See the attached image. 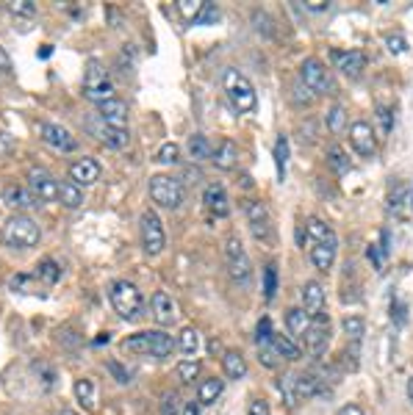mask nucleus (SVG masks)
Listing matches in <instances>:
<instances>
[{"label":"nucleus","mask_w":413,"mask_h":415,"mask_svg":"<svg viewBox=\"0 0 413 415\" xmlns=\"http://www.w3.org/2000/svg\"><path fill=\"white\" fill-rule=\"evenodd\" d=\"M336 252H338V238H336V233H330L327 238L308 247V258L319 272H330L336 263Z\"/></svg>","instance_id":"16"},{"label":"nucleus","mask_w":413,"mask_h":415,"mask_svg":"<svg viewBox=\"0 0 413 415\" xmlns=\"http://www.w3.org/2000/svg\"><path fill=\"white\" fill-rule=\"evenodd\" d=\"M327 128H330V133H341L344 128H347V111H344V106H333V109L327 111Z\"/></svg>","instance_id":"40"},{"label":"nucleus","mask_w":413,"mask_h":415,"mask_svg":"<svg viewBox=\"0 0 413 415\" xmlns=\"http://www.w3.org/2000/svg\"><path fill=\"white\" fill-rule=\"evenodd\" d=\"M322 390V377L316 374H299V377H286L283 382V393L289 399V404H299L311 396H316Z\"/></svg>","instance_id":"11"},{"label":"nucleus","mask_w":413,"mask_h":415,"mask_svg":"<svg viewBox=\"0 0 413 415\" xmlns=\"http://www.w3.org/2000/svg\"><path fill=\"white\" fill-rule=\"evenodd\" d=\"M411 205H413V186H411Z\"/></svg>","instance_id":"61"},{"label":"nucleus","mask_w":413,"mask_h":415,"mask_svg":"<svg viewBox=\"0 0 413 415\" xmlns=\"http://www.w3.org/2000/svg\"><path fill=\"white\" fill-rule=\"evenodd\" d=\"M338 415H366V413H363L360 404H344V407L338 410Z\"/></svg>","instance_id":"55"},{"label":"nucleus","mask_w":413,"mask_h":415,"mask_svg":"<svg viewBox=\"0 0 413 415\" xmlns=\"http://www.w3.org/2000/svg\"><path fill=\"white\" fill-rule=\"evenodd\" d=\"M177 158H180V147H177L175 141H167V144H161V150H158V164H177Z\"/></svg>","instance_id":"43"},{"label":"nucleus","mask_w":413,"mask_h":415,"mask_svg":"<svg viewBox=\"0 0 413 415\" xmlns=\"http://www.w3.org/2000/svg\"><path fill=\"white\" fill-rule=\"evenodd\" d=\"M222 89L231 100V106L238 111V114H253L258 109V94H255V86L250 83L247 75H241L238 70H225L222 75Z\"/></svg>","instance_id":"3"},{"label":"nucleus","mask_w":413,"mask_h":415,"mask_svg":"<svg viewBox=\"0 0 413 415\" xmlns=\"http://www.w3.org/2000/svg\"><path fill=\"white\" fill-rule=\"evenodd\" d=\"M9 285H11L14 291H20V294H31V288H33V280H31V275H14Z\"/></svg>","instance_id":"48"},{"label":"nucleus","mask_w":413,"mask_h":415,"mask_svg":"<svg viewBox=\"0 0 413 415\" xmlns=\"http://www.w3.org/2000/svg\"><path fill=\"white\" fill-rule=\"evenodd\" d=\"M197 413H200V404H194V402L183 404V410H180V415H197Z\"/></svg>","instance_id":"58"},{"label":"nucleus","mask_w":413,"mask_h":415,"mask_svg":"<svg viewBox=\"0 0 413 415\" xmlns=\"http://www.w3.org/2000/svg\"><path fill=\"white\" fill-rule=\"evenodd\" d=\"M289 138L286 136H277L275 141V164H277V177L283 180L286 177V166H289Z\"/></svg>","instance_id":"36"},{"label":"nucleus","mask_w":413,"mask_h":415,"mask_svg":"<svg viewBox=\"0 0 413 415\" xmlns=\"http://www.w3.org/2000/svg\"><path fill=\"white\" fill-rule=\"evenodd\" d=\"M327 164H330V169H333L336 175H347V172L353 169V161H350V155H347L344 150H338V147H333V150L327 153Z\"/></svg>","instance_id":"38"},{"label":"nucleus","mask_w":413,"mask_h":415,"mask_svg":"<svg viewBox=\"0 0 413 415\" xmlns=\"http://www.w3.org/2000/svg\"><path fill=\"white\" fill-rule=\"evenodd\" d=\"M186 150H189V155H192L194 161H208V158L214 155V147H211L208 136H203V133H194V136L189 138Z\"/></svg>","instance_id":"31"},{"label":"nucleus","mask_w":413,"mask_h":415,"mask_svg":"<svg viewBox=\"0 0 413 415\" xmlns=\"http://www.w3.org/2000/svg\"><path fill=\"white\" fill-rule=\"evenodd\" d=\"M203 202L214 216H228L231 214V199H228V192L222 186H208L203 192Z\"/></svg>","instance_id":"22"},{"label":"nucleus","mask_w":413,"mask_h":415,"mask_svg":"<svg viewBox=\"0 0 413 415\" xmlns=\"http://www.w3.org/2000/svg\"><path fill=\"white\" fill-rule=\"evenodd\" d=\"M275 294H277V266L275 263H269L264 269V297L266 302H272L275 299Z\"/></svg>","instance_id":"41"},{"label":"nucleus","mask_w":413,"mask_h":415,"mask_svg":"<svg viewBox=\"0 0 413 415\" xmlns=\"http://www.w3.org/2000/svg\"><path fill=\"white\" fill-rule=\"evenodd\" d=\"M222 368H225V374H228L231 380H244V377H247V360H244V355L236 352V349H231V352L222 355Z\"/></svg>","instance_id":"26"},{"label":"nucleus","mask_w":413,"mask_h":415,"mask_svg":"<svg viewBox=\"0 0 413 415\" xmlns=\"http://www.w3.org/2000/svg\"><path fill=\"white\" fill-rule=\"evenodd\" d=\"M59 415H78V413H75V410H61Z\"/></svg>","instance_id":"60"},{"label":"nucleus","mask_w":413,"mask_h":415,"mask_svg":"<svg viewBox=\"0 0 413 415\" xmlns=\"http://www.w3.org/2000/svg\"><path fill=\"white\" fill-rule=\"evenodd\" d=\"M350 144L360 158H372L378 153V136H375V128L363 119H358L350 125Z\"/></svg>","instance_id":"14"},{"label":"nucleus","mask_w":413,"mask_h":415,"mask_svg":"<svg viewBox=\"0 0 413 415\" xmlns=\"http://www.w3.org/2000/svg\"><path fill=\"white\" fill-rule=\"evenodd\" d=\"M180 410H183L180 396L177 393H167L164 402H161V415H180Z\"/></svg>","instance_id":"45"},{"label":"nucleus","mask_w":413,"mask_h":415,"mask_svg":"<svg viewBox=\"0 0 413 415\" xmlns=\"http://www.w3.org/2000/svg\"><path fill=\"white\" fill-rule=\"evenodd\" d=\"M28 192L33 197H39V199H45V202H50V199H59V180L48 172V169H31L28 172Z\"/></svg>","instance_id":"15"},{"label":"nucleus","mask_w":413,"mask_h":415,"mask_svg":"<svg viewBox=\"0 0 413 415\" xmlns=\"http://www.w3.org/2000/svg\"><path fill=\"white\" fill-rule=\"evenodd\" d=\"M236 158H238V150L233 141H222V144L214 150V155H211L214 166H216V169H225V172L236 166Z\"/></svg>","instance_id":"27"},{"label":"nucleus","mask_w":413,"mask_h":415,"mask_svg":"<svg viewBox=\"0 0 413 415\" xmlns=\"http://www.w3.org/2000/svg\"><path fill=\"white\" fill-rule=\"evenodd\" d=\"M3 199H6V205H11V208H20V211H26L33 205V194L28 189H20V186H9L6 192H3Z\"/></svg>","instance_id":"32"},{"label":"nucleus","mask_w":413,"mask_h":415,"mask_svg":"<svg viewBox=\"0 0 413 415\" xmlns=\"http://www.w3.org/2000/svg\"><path fill=\"white\" fill-rule=\"evenodd\" d=\"M302 310H305L311 319L325 316V288H322L316 280H311V282L302 285Z\"/></svg>","instance_id":"19"},{"label":"nucleus","mask_w":413,"mask_h":415,"mask_svg":"<svg viewBox=\"0 0 413 415\" xmlns=\"http://www.w3.org/2000/svg\"><path fill=\"white\" fill-rule=\"evenodd\" d=\"M269 343H272V349H275V355L283 360H299L302 358V349L297 346L294 338H289V335H283V332H272V338H269Z\"/></svg>","instance_id":"24"},{"label":"nucleus","mask_w":413,"mask_h":415,"mask_svg":"<svg viewBox=\"0 0 413 415\" xmlns=\"http://www.w3.org/2000/svg\"><path fill=\"white\" fill-rule=\"evenodd\" d=\"M299 81H302V86H305L314 97H319V94H333V89H336L330 70H327L319 58H305V61H302V67H299Z\"/></svg>","instance_id":"7"},{"label":"nucleus","mask_w":413,"mask_h":415,"mask_svg":"<svg viewBox=\"0 0 413 415\" xmlns=\"http://www.w3.org/2000/svg\"><path fill=\"white\" fill-rule=\"evenodd\" d=\"M378 116H380V128H383L385 133H388V131H391V111L378 109Z\"/></svg>","instance_id":"54"},{"label":"nucleus","mask_w":413,"mask_h":415,"mask_svg":"<svg viewBox=\"0 0 413 415\" xmlns=\"http://www.w3.org/2000/svg\"><path fill=\"white\" fill-rule=\"evenodd\" d=\"M327 6H330L327 0H305V9L314 11V14H316V11H327Z\"/></svg>","instance_id":"53"},{"label":"nucleus","mask_w":413,"mask_h":415,"mask_svg":"<svg viewBox=\"0 0 413 415\" xmlns=\"http://www.w3.org/2000/svg\"><path fill=\"white\" fill-rule=\"evenodd\" d=\"M167 247V233H164V224L158 219L155 211H145L142 214V249L148 252L150 258L161 255Z\"/></svg>","instance_id":"8"},{"label":"nucleus","mask_w":413,"mask_h":415,"mask_svg":"<svg viewBox=\"0 0 413 415\" xmlns=\"http://www.w3.org/2000/svg\"><path fill=\"white\" fill-rule=\"evenodd\" d=\"M272 321H269V319H261V321H258V330H255V341H258V346H261V343H269V338H272Z\"/></svg>","instance_id":"49"},{"label":"nucleus","mask_w":413,"mask_h":415,"mask_svg":"<svg viewBox=\"0 0 413 415\" xmlns=\"http://www.w3.org/2000/svg\"><path fill=\"white\" fill-rule=\"evenodd\" d=\"M97 116L109 128H125L128 125V103L119 100V97H111V100H106V103L97 106Z\"/></svg>","instance_id":"20"},{"label":"nucleus","mask_w":413,"mask_h":415,"mask_svg":"<svg viewBox=\"0 0 413 415\" xmlns=\"http://www.w3.org/2000/svg\"><path fill=\"white\" fill-rule=\"evenodd\" d=\"M333 64L347 75V78H358L366 67V55L360 50H336L333 53Z\"/></svg>","instance_id":"21"},{"label":"nucleus","mask_w":413,"mask_h":415,"mask_svg":"<svg viewBox=\"0 0 413 415\" xmlns=\"http://www.w3.org/2000/svg\"><path fill=\"white\" fill-rule=\"evenodd\" d=\"M203 9H206V0H177V11L186 23H197Z\"/></svg>","instance_id":"37"},{"label":"nucleus","mask_w":413,"mask_h":415,"mask_svg":"<svg viewBox=\"0 0 413 415\" xmlns=\"http://www.w3.org/2000/svg\"><path fill=\"white\" fill-rule=\"evenodd\" d=\"M97 119H100V116H97ZM94 136L100 138L103 144H109L111 150H125V147H128V141H131L128 128H109L103 119H100V131H94Z\"/></svg>","instance_id":"23"},{"label":"nucleus","mask_w":413,"mask_h":415,"mask_svg":"<svg viewBox=\"0 0 413 415\" xmlns=\"http://www.w3.org/2000/svg\"><path fill=\"white\" fill-rule=\"evenodd\" d=\"M109 368L114 371V377H117V382H122V385H128L131 382V374L122 368V365H117V363H109Z\"/></svg>","instance_id":"52"},{"label":"nucleus","mask_w":413,"mask_h":415,"mask_svg":"<svg viewBox=\"0 0 413 415\" xmlns=\"http://www.w3.org/2000/svg\"><path fill=\"white\" fill-rule=\"evenodd\" d=\"M408 399H411V402H413V377H411V380H408Z\"/></svg>","instance_id":"59"},{"label":"nucleus","mask_w":413,"mask_h":415,"mask_svg":"<svg viewBox=\"0 0 413 415\" xmlns=\"http://www.w3.org/2000/svg\"><path fill=\"white\" fill-rule=\"evenodd\" d=\"M175 346L180 349V355H183V358L197 355V352H200V332L194 330V327H183L180 335H177Z\"/></svg>","instance_id":"29"},{"label":"nucleus","mask_w":413,"mask_h":415,"mask_svg":"<svg viewBox=\"0 0 413 415\" xmlns=\"http://www.w3.org/2000/svg\"><path fill=\"white\" fill-rule=\"evenodd\" d=\"M122 349L128 352H139V355H148V358L164 360L172 355L175 349V338L167 330H148V332H136L131 338L122 341Z\"/></svg>","instance_id":"1"},{"label":"nucleus","mask_w":413,"mask_h":415,"mask_svg":"<svg viewBox=\"0 0 413 415\" xmlns=\"http://www.w3.org/2000/svg\"><path fill=\"white\" fill-rule=\"evenodd\" d=\"M394 321H397L400 327L405 324V310H402V304L400 302H394Z\"/></svg>","instance_id":"57"},{"label":"nucleus","mask_w":413,"mask_h":415,"mask_svg":"<svg viewBox=\"0 0 413 415\" xmlns=\"http://www.w3.org/2000/svg\"><path fill=\"white\" fill-rule=\"evenodd\" d=\"M70 177H72L75 186H92V183L100 180V164L92 155H84V158L70 164Z\"/></svg>","instance_id":"18"},{"label":"nucleus","mask_w":413,"mask_h":415,"mask_svg":"<svg viewBox=\"0 0 413 415\" xmlns=\"http://www.w3.org/2000/svg\"><path fill=\"white\" fill-rule=\"evenodd\" d=\"M59 202H64L67 208H81V205H84V192H81V186H75L72 180H70V183H59Z\"/></svg>","instance_id":"34"},{"label":"nucleus","mask_w":413,"mask_h":415,"mask_svg":"<svg viewBox=\"0 0 413 415\" xmlns=\"http://www.w3.org/2000/svg\"><path fill=\"white\" fill-rule=\"evenodd\" d=\"M84 97L92 100V103H106L114 94V83L109 78V70L100 64V61H89L87 64V72H84Z\"/></svg>","instance_id":"5"},{"label":"nucleus","mask_w":413,"mask_h":415,"mask_svg":"<svg viewBox=\"0 0 413 415\" xmlns=\"http://www.w3.org/2000/svg\"><path fill=\"white\" fill-rule=\"evenodd\" d=\"M341 330L347 332L353 341H358V338H363V332H366V321H363L360 316H347V319L341 321Z\"/></svg>","instance_id":"42"},{"label":"nucleus","mask_w":413,"mask_h":415,"mask_svg":"<svg viewBox=\"0 0 413 415\" xmlns=\"http://www.w3.org/2000/svg\"><path fill=\"white\" fill-rule=\"evenodd\" d=\"M385 48L394 55H402L408 50V39L402 33H385Z\"/></svg>","instance_id":"44"},{"label":"nucleus","mask_w":413,"mask_h":415,"mask_svg":"<svg viewBox=\"0 0 413 415\" xmlns=\"http://www.w3.org/2000/svg\"><path fill=\"white\" fill-rule=\"evenodd\" d=\"M109 299H111V307L117 310V316L125 321H136L145 313L142 291L131 280H114L109 285Z\"/></svg>","instance_id":"2"},{"label":"nucleus","mask_w":413,"mask_h":415,"mask_svg":"<svg viewBox=\"0 0 413 415\" xmlns=\"http://www.w3.org/2000/svg\"><path fill=\"white\" fill-rule=\"evenodd\" d=\"M258 358H261V365H266V368H275L277 365V355H275L272 343H261L258 346Z\"/></svg>","instance_id":"47"},{"label":"nucleus","mask_w":413,"mask_h":415,"mask_svg":"<svg viewBox=\"0 0 413 415\" xmlns=\"http://www.w3.org/2000/svg\"><path fill=\"white\" fill-rule=\"evenodd\" d=\"M0 72H11V58L3 48H0Z\"/></svg>","instance_id":"56"},{"label":"nucleus","mask_w":413,"mask_h":415,"mask_svg":"<svg viewBox=\"0 0 413 415\" xmlns=\"http://www.w3.org/2000/svg\"><path fill=\"white\" fill-rule=\"evenodd\" d=\"M72 390H75V399L87 407V410H92L94 404H97V387H94V382L89 380V377H81V380H75V385H72Z\"/></svg>","instance_id":"30"},{"label":"nucleus","mask_w":413,"mask_h":415,"mask_svg":"<svg viewBox=\"0 0 413 415\" xmlns=\"http://www.w3.org/2000/svg\"><path fill=\"white\" fill-rule=\"evenodd\" d=\"M333 230L327 227L322 219H308V224H305V238H308V244H316V241H322V238H327Z\"/></svg>","instance_id":"39"},{"label":"nucleus","mask_w":413,"mask_h":415,"mask_svg":"<svg viewBox=\"0 0 413 415\" xmlns=\"http://www.w3.org/2000/svg\"><path fill=\"white\" fill-rule=\"evenodd\" d=\"M42 138H45L53 150H59V153H75V147H78L75 136H72L64 125H56V122H45V125H42Z\"/></svg>","instance_id":"17"},{"label":"nucleus","mask_w":413,"mask_h":415,"mask_svg":"<svg viewBox=\"0 0 413 415\" xmlns=\"http://www.w3.org/2000/svg\"><path fill=\"white\" fill-rule=\"evenodd\" d=\"M150 313H153L155 324L164 327V330L172 327L177 319H180L177 302L172 299V294H167V291H155V294H153V299H150Z\"/></svg>","instance_id":"12"},{"label":"nucleus","mask_w":413,"mask_h":415,"mask_svg":"<svg viewBox=\"0 0 413 415\" xmlns=\"http://www.w3.org/2000/svg\"><path fill=\"white\" fill-rule=\"evenodd\" d=\"M311 316L302 310V307H289L286 310V327H289V338L294 335V338H302L305 332H308V327H311Z\"/></svg>","instance_id":"25"},{"label":"nucleus","mask_w":413,"mask_h":415,"mask_svg":"<svg viewBox=\"0 0 413 415\" xmlns=\"http://www.w3.org/2000/svg\"><path fill=\"white\" fill-rule=\"evenodd\" d=\"M244 214H247V221H250V233H253V238L266 241V238L272 236L269 208H266L261 199H250V202H244Z\"/></svg>","instance_id":"13"},{"label":"nucleus","mask_w":413,"mask_h":415,"mask_svg":"<svg viewBox=\"0 0 413 415\" xmlns=\"http://www.w3.org/2000/svg\"><path fill=\"white\" fill-rule=\"evenodd\" d=\"M302 346H305L308 358H325L327 346H330V321H327V316H319V319L311 321L308 332L302 335Z\"/></svg>","instance_id":"10"},{"label":"nucleus","mask_w":413,"mask_h":415,"mask_svg":"<svg viewBox=\"0 0 413 415\" xmlns=\"http://www.w3.org/2000/svg\"><path fill=\"white\" fill-rule=\"evenodd\" d=\"M150 197L164 211H177L183 202V186L172 175H153L150 177Z\"/></svg>","instance_id":"6"},{"label":"nucleus","mask_w":413,"mask_h":415,"mask_svg":"<svg viewBox=\"0 0 413 415\" xmlns=\"http://www.w3.org/2000/svg\"><path fill=\"white\" fill-rule=\"evenodd\" d=\"M33 275H36V280H42L45 285H53V282H59L61 269L53 258H42V260L36 263V272H33Z\"/></svg>","instance_id":"33"},{"label":"nucleus","mask_w":413,"mask_h":415,"mask_svg":"<svg viewBox=\"0 0 413 415\" xmlns=\"http://www.w3.org/2000/svg\"><path fill=\"white\" fill-rule=\"evenodd\" d=\"M9 11L17 14V17H33L36 14V6L31 0H11L9 3Z\"/></svg>","instance_id":"46"},{"label":"nucleus","mask_w":413,"mask_h":415,"mask_svg":"<svg viewBox=\"0 0 413 415\" xmlns=\"http://www.w3.org/2000/svg\"><path fill=\"white\" fill-rule=\"evenodd\" d=\"M247 415H269V404H266L264 399H255V402L250 404Z\"/></svg>","instance_id":"51"},{"label":"nucleus","mask_w":413,"mask_h":415,"mask_svg":"<svg viewBox=\"0 0 413 415\" xmlns=\"http://www.w3.org/2000/svg\"><path fill=\"white\" fill-rule=\"evenodd\" d=\"M200 371H203V365H200V360H192V358H186V360H180L177 363V368H175V374H177V380L180 382H194L197 377H200Z\"/></svg>","instance_id":"35"},{"label":"nucleus","mask_w":413,"mask_h":415,"mask_svg":"<svg viewBox=\"0 0 413 415\" xmlns=\"http://www.w3.org/2000/svg\"><path fill=\"white\" fill-rule=\"evenodd\" d=\"M402 197H405V189H402V186H397L394 192L388 194V211H391V214H400V205H402Z\"/></svg>","instance_id":"50"},{"label":"nucleus","mask_w":413,"mask_h":415,"mask_svg":"<svg viewBox=\"0 0 413 415\" xmlns=\"http://www.w3.org/2000/svg\"><path fill=\"white\" fill-rule=\"evenodd\" d=\"M222 390H225V382L219 377H208L197 387V404H214L222 396Z\"/></svg>","instance_id":"28"},{"label":"nucleus","mask_w":413,"mask_h":415,"mask_svg":"<svg viewBox=\"0 0 413 415\" xmlns=\"http://www.w3.org/2000/svg\"><path fill=\"white\" fill-rule=\"evenodd\" d=\"M42 238V230L39 224L26 216V214H17V216H9V221L3 224V241L14 249H31L39 244Z\"/></svg>","instance_id":"4"},{"label":"nucleus","mask_w":413,"mask_h":415,"mask_svg":"<svg viewBox=\"0 0 413 415\" xmlns=\"http://www.w3.org/2000/svg\"><path fill=\"white\" fill-rule=\"evenodd\" d=\"M225 266H228L231 280H236V282H244L253 275V260L238 238H228V244H225Z\"/></svg>","instance_id":"9"}]
</instances>
